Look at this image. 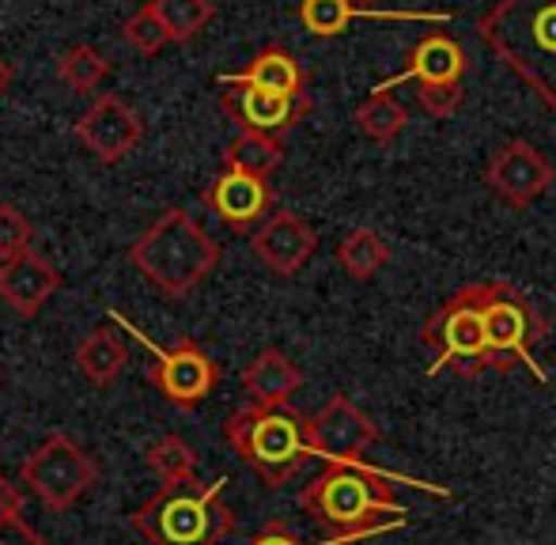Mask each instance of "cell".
Here are the masks:
<instances>
[{
    "instance_id": "obj_1",
    "label": "cell",
    "mask_w": 556,
    "mask_h": 545,
    "mask_svg": "<svg viewBox=\"0 0 556 545\" xmlns=\"http://www.w3.org/2000/svg\"><path fill=\"white\" fill-rule=\"evenodd\" d=\"M300 508L330 531V538L364 542L405 527V508L394 496V478L375 466L326 462L311 485L300 489Z\"/></svg>"
},
{
    "instance_id": "obj_2",
    "label": "cell",
    "mask_w": 556,
    "mask_h": 545,
    "mask_svg": "<svg viewBox=\"0 0 556 545\" xmlns=\"http://www.w3.org/2000/svg\"><path fill=\"white\" fill-rule=\"evenodd\" d=\"M477 35L556 111V0H496L477 20Z\"/></svg>"
},
{
    "instance_id": "obj_3",
    "label": "cell",
    "mask_w": 556,
    "mask_h": 545,
    "mask_svg": "<svg viewBox=\"0 0 556 545\" xmlns=\"http://www.w3.org/2000/svg\"><path fill=\"white\" fill-rule=\"evenodd\" d=\"M227 478L216 481H175L160 485L132 511V531L148 545H220L235 531V511L224 500Z\"/></svg>"
},
{
    "instance_id": "obj_4",
    "label": "cell",
    "mask_w": 556,
    "mask_h": 545,
    "mask_svg": "<svg viewBox=\"0 0 556 545\" xmlns=\"http://www.w3.org/2000/svg\"><path fill=\"white\" fill-rule=\"evenodd\" d=\"M224 440L265 489H285L303 466L315 458L311 447V417L300 409L242 406L224 420Z\"/></svg>"
},
{
    "instance_id": "obj_5",
    "label": "cell",
    "mask_w": 556,
    "mask_h": 545,
    "mask_svg": "<svg viewBox=\"0 0 556 545\" xmlns=\"http://www.w3.org/2000/svg\"><path fill=\"white\" fill-rule=\"evenodd\" d=\"M129 262L163 295H186L220 266V243L186 208H167L144 236H137Z\"/></svg>"
},
{
    "instance_id": "obj_6",
    "label": "cell",
    "mask_w": 556,
    "mask_h": 545,
    "mask_svg": "<svg viewBox=\"0 0 556 545\" xmlns=\"http://www.w3.org/2000/svg\"><path fill=\"white\" fill-rule=\"evenodd\" d=\"M477 288H481V315L484 333H489L492 371L496 376H511V371L527 368L538 383H549V371L534 356V348L549 333V322H545L542 310L511 280H484Z\"/></svg>"
},
{
    "instance_id": "obj_7",
    "label": "cell",
    "mask_w": 556,
    "mask_h": 545,
    "mask_svg": "<svg viewBox=\"0 0 556 545\" xmlns=\"http://www.w3.org/2000/svg\"><path fill=\"white\" fill-rule=\"evenodd\" d=\"M420 345L432 348L435 364H428V376L454 371L458 379H477L492 371L489 333L481 315V288L466 284L462 292L446 295L440 307L428 315L420 330Z\"/></svg>"
},
{
    "instance_id": "obj_8",
    "label": "cell",
    "mask_w": 556,
    "mask_h": 545,
    "mask_svg": "<svg viewBox=\"0 0 556 545\" xmlns=\"http://www.w3.org/2000/svg\"><path fill=\"white\" fill-rule=\"evenodd\" d=\"M114 322H122L140 345L152 353L148 360V383L160 391V398L175 409H198L213 398V391L220 386V364L205 353L193 338H182L175 345H155L144 330H137L132 322H125L122 315H114Z\"/></svg>"
},
{
    "instance_id": "obj_9",
    "label": "cell",
    "mask_w": 556,
    "mask_h": 545,
    "mask_svg": "<svg viewBox=\"0 0 556 545\" xmlns=\"http://www.w3.org/2000/svg\"><path fill=\"white\" fill-rule=\"evenodd\" d=\"M20 481L46 508L65 511L88 496L99 481V466L68 432H50L20 466Z\"/></svg>"
},
{
    "instance_id": "obj_10",
    "label": "cell",
    "mask_w": 556,
    "mask_h": 545,
    "mask_svg": "<svg viewBox=\"0 0 556 545\" xmlns=\"http://www.w3.org/2000/svg\"><path fill=\"white\" fill-rule=\"evenodd\" d=\"M375 443H382V428L349 394H330V402L311 417V447L323 462L367 466Z\"/></svg>"
},
{
    "instance_id": "obj_11",
    "label": "cell",
    "mask_w": 556,
    "mask_h": 545,
    "mask_svg": "<svg viewBox=\"0 0 556 545\" xmlns=\"http://www.w3.org/2000/svg\"><path fill=\"white\" fill-rule=\"evenodd\" d=\"M553 182H556L553 160L522 137L504 140L489 155V163H484V186L511 208H530L545 190H553Z\"/></svg>"
},
{
    "instance_id": "obj_12",
    "label": "cell",
    "mask_w": 556,
    "mask_h": 545,
    "mask_svg": "<svg viewBox=\"0 0 556 545\" xmlns=\"http://www.w3.org/2000/svg\"><path fill=\"white\" fill-rule=\"evenodd\" d=\"M205 208L231 231H250L262 228L273 216V205H277V193H273L269 178L247 175V170H231L224 167L213 182L201 193Z\"/></svg>"
},
{
    "instance_id": "obj_13",
    "label": "cell",
    "mask_w": 556,
    "mask_h": 545,
    "mask_svg": "<svg viewBox=\"0 0 556 545\" xmlns=\"http://www.w3.org/2000/svg\"><path fill=\"white\" fill-rule=\"evenodd\" d=\"M220 103L227 118L242 134H257L273 140H285V134H292L315 111L311 96H269V91H257V88H227Z\"/></svg>"
},
{
    "instance_id": "obj_14",
    "label": "cell",
    "mask_w": 556,
    "mask_h": 545,
    "mask_svg": "<svg viewBox=\"0 0 556 545\" xmlns=\"http://www.w3.org/2000/svg\"><path fill=\"white\" fill-rule=\"evenodd\" d=\"M140 137H144V122L122 96H99L76 122V140L99 163H122L140 144Z\"/></svg>"
},
{
    "instance_id": "obj_15",
    "label": "cell",
    "mask_w": 556,
    "mask_h": 545,
    "mask_svg": "<svg viewBox=\"0 0 556 545\" xmlns=\"http://www.w3.org/2000/svg\"><path fill=\"white\" fill-rule=\"evenodd\" d=\"M250 251L273 277H295L318 251V231L300 213H273L262 228L250 236Z\"/></svg>"
},
{
    "instance_id": "obj_16",
    "label": "cell",
    "mask_w": 556,
    "mask_h": 545,
    "mask_svg": "<svg viewBox=\"0 0 556 545\" xmlns=\"http://www.w3.org/2000/svg\"><path fill=\"white\" fill-rule=\"evenodd\" d=\"M469 73V53L462 50L458 38H451L446 30H432L425 35L405 58V68L394 73L390 80L379 84V91H390L405 80L417 84H462V76Z\"/></svg>"
},
{
    "instance_id": "obj_17",
    "label": "cell",
    "mask_w": 556,
    "mask_h": 545,
    "mask_svg": "<svg viewBox=\"0 0 556 545\" xmlns=\"http://www.w3.org/2000/svg\"><path fill=\"white\" fill-rule=\"evenodd\" d=\"M61 284H65V277L35 251L0 266V300L20 318H35L53 300V292H61Z\"/></svg>"
},
{
    "instance_id": "obj_18",
    "label": "cell",
    "mask_w": 556,
    "mask_h": 545,
    "mask_svg": "<svg viewBox=\"0 0 556 545\" xmlns=\"http://www.w3.org/2000/svg\"><path fill=\"white\" fill-rule=\"evenodd\" d=\"M220 88H257V91H269V96H311L307 73H303V65L285 46H265L262 53L250 58L247 68L224 73Z\"/></svg>"
},
{
    "instance_id": "obj_19",
    "label": "cell",
    "mask_w": 556,
    "mask_h": 545,
    "mask_svg": "<svg viewBox=\"0 0 556 545\" xmlns=\"http://www.w3.org/2000/svg\"><path fill=\"white\" fill-rule=\"evenodd\" d=\"M303 386V371L288 360L280 348H262L254 360L242 368V391H247L250 406L265 409H285L292 406V394Z\"/></svg>"
},
{
    "instance_id": "obj_20",
    "label": "cell",
    "mask_w": 556,
    "mask_h": 545,
    "mask_svg": "<svg viewBox=\"0 0 556 545\" xmlns=\"http://www.w3.org/2000/svg\"><path fill=\"white\" fill-rule=\"evenodd\" d=\"M76 371H80L88 383L96 386H111L122 379L125 364H129V345H125L122 338H117L114 330H106V326H99V330H91L88 338L76 345Z\"/></svg>"
},
{
    "instance_id": "obj_21",
    "label": "cell",
    "mask_w": 556,
    "mask_h": 545,
    "mask_svg": "<svg viewBox=\"0 0 556 545\" xmlns=\"http://www.w3.org/2000/svg\"><path fill=\"white\" fill-rule=\"evenodd\" d=\"M387 262H390V243L371 228H352L349 236L337 243V266L349 272L352 280H359V284L379 277Z\"/></svg>"
},
{
    "instance_id": "obj_22",
    "label": "cell",
    "mask_w": 556,
    "mask_h": 545,
    "mask_svg": "<svg viewBox=\"0 0 556 545\" xmlns=\"http://www.w3.org/2000/svg\"><path fill=\"white\" fill-rule=\"evenodd\" d=\"M356 129L367 140H375V144H390V140H397L409 129V111H405V103H397L390 91L375 88L371 96L356 106Z\"/></svg>"
},
{
    "instance_id": "obj_23",
    "label": "cell",
    "mask_w": 556,
    "mask_h": 545,
    "mask_svg": "<svg viewBox=\"0 0 556 545\" xmlns=\"http://www.w3.org/2000/svg\"><path fill=\"white\" fill-rule=\"evenodd\" d=\"M280 163H285V140L257 137V134H239L224 152V167L247 170V175H257V178H273V170H277Z\"/></svg>"
},
{
    "instance_id": "obj_24",
    "label": "cell",
    "mask_w": 556,
    "mask_h": 545,
    "mask_svg": "<svg viewBox=\"0 0 556 545\" xmlns=\"http://www.w3.org/2000/svg\"><path fill=\"white\" fill-rule=\"evenodd\" d=\"M148 470L163 481V485H175V481L198 478V451L182 440L178 432H167L148 447Z\"/></svg>"
},
{
    "instance_id": "obj_25",
    "label": "cell",
    "mask_w": 556,
    "mask_h": 545,
    "mask_svg": "<svg viewBox=\"0 0 556 545\" xmlns=\"http://www.w3.org/2000/svg\"><path fill=\"white\" fill-rule=\"evenodd\" d=\"M106 73H111V61H106L103 53L96 50V46H84V42L80 46H68V50L58 58V76L73 91H80V96L96 91L99 84H103Z\"/></svg>"
},
{
    "instance_id": "obj_26",
    "label": "cell",
    "mask_w": 556,
    "mask_h": 545,
    "mask_svg": "<svg viewBox=\"0 0 556 545\" xmlns=\"http://www.w3.org/2000/svg\"><path fill=\"white\" fill-rule=\"evenodd\" d=\"M359 15L356 0H300V23L315 38H337Z\"/></svg>"
},
{
    "instance_id": "obj_27",
    "label": "cell",
    "mask_w": 556,
    "mask_h": 545,
    "mask_svg": "<svg viewBox=\"0 0 556 545\" xmlns=\"http://www.w3.org/2000/svg\"><path fill=\"white\" fill-rule=\"evenodd\" d=\"M160 20L167 23L170 42H190L193 35L205 30V23L216 15L213 0H152Z\"/></svg>"
},
{
    "instance_id": "obj_28",
    "label": "cell",
    "mask_w": 556,
    "mask_h": 545,
    "mask_svg": "<svg viewBox=\"0 0 556 545\" xmlns=\"http://www.w3.org/2000/svg\"><path fill=\"white\" fill-rule=\"evenodd\" d=\"M122 35H125V42H129L137 53H144V58H152V53H160L163 46L170 42V30H167V23L160 20V12H155V4L137 8V12H132L129 20H125Z\"/></svg>"
},
{
    "instance_id": "obj_29",
    "label": "cell",
    "mask_w": 556,
    "mask_h": 545,
    "mask_svg": "<svg viewBox=\"0 0 556 545\" xmlns=\"http://www.w3.org/2000/svg\"><path fill=\"white\" fill-rule=\"evenodd\" d=\"M30 239H35V228H30V220L20 213V205L0 201V266L30 254Z\"/></svg>"
},
{
    "instance_id": "obj_30",
    "label": "cell",
    "mask_w": 556,
    "mask_h": 545,
    "mask_svg": "<svg viewBox=\"0 0 556 545\" xmlns=\"http://www.w3.org/2000/svg\"><path fill=\"white\" fill-rule=\"evenodd\" d=\"M466 103V88L462 84H417V106L432 122H446L462 111Z\"/></svg>"
},
{
    "instance_id": "obj_31",
    "label": "cell",
    "mask_w": 556,
    "mask_h": 545,
    "mask_svg": "<svg viewBox=\"0 0 556 545\" xmlns=\"http://www.w3.org/2000/svg\"><path fill=\"white\" fill-rule=\"evenodd\" d=\"M247 545H311V542H303L300 534H295L292 527L285 523V519H269V523H265L262 531H257ZM315 545H352V542H344V538H326V542H315Z\"/></svg>"
},
{
    "instance_id": "obj_32",
    "label": "cell",
    "mask_w": 556,
    "mask_h": 545,
    "mask_svg": "<svg viewBox=\"0 0 556 545\" xmlns=\"http://www.w3.org/2000/svg\"><path fill=\"white\" fill-rule=\"evenodd\" d=\"M23 516V493L12 485L4 470H0V523H12V519Z\"/></svg>"
},
{
    "instance_id": "obj_33",
    "label": "cell",
    "mask_w": 556,
    "mask_h": 545,
    "mask_svg": "<svg viewBox=\"0 0 556 545\" xmlns=\"http://www.w3.org/2000/svg\"><path fill=\"white\" fill-rule=\"evenodd\" d=\"M0 545H50L35 527H27L23 519H12V523H0Z\"/></svg>"
},
{
    "instance_id": "obj_34",
    "label": "cell",
    "mask_w": 556,
    "mask_h": 545,
    "mask_svg": "<svg viewBox=\"0 0 556 545\" xmlns=\"http://www.w3.org/2000/svg\"><path fill=\"white\" fill-rule=\"evenodd\" d=\"M8 84H12V68H8V61L0 58V96L8 91Z\"/></svg>"
},
{
    "instance_id": "obj_35",
    "label": "cell",
    "mask_w": 556,
    "mask_h": 545,
    "mask_svg": "<svg viewBox=\"0 0 556 545\" xmlns=\"http://www.w3.org/2000/svg\"><path fill=\"white\" fill-rule=\"evenodd\" d=\"M356 4H371V0H356Z\"/></svg>"
}]
</instances>
